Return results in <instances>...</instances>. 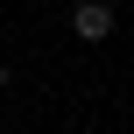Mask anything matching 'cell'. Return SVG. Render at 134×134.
<instances>
[{
  "mask_svg": "<svg viewBox=\"0 0 134 134\" xmlns=\"http://www.w3.org/2000/svg\"><path fill=\"white\" fill-rule=\"evenodd\" d=\"M0 92H7V64H0Z\"/></svg>",
  "mask_w": 134,
  "mask_h": 134,
  "instance_id": "obj_2",
  "label": "cell"
},
{
  "mask_svg": "<svg viewBox=\"0 0 134 134\" xmlns=\"http://www.w3.org/2000/svg\"><path fill=\"white\" fill-rule=\"evenodd\" d=\"M71 35H78V42H106V35H113V7H106V0H78V7H71Z\"/></svg>",
  "mask_w": 134,
  "mask_h": 134,
  "instance_id": "obj_1",
  "label": "cell"
}]
</instances>
